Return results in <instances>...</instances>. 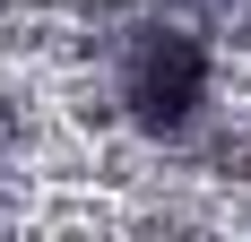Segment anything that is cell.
<instances>
[{
    "label": "cell",
    "mask_w": 251,
    "mask_h": 242,
    "mask_svg": "<svg viewBox=\"0 0 251 242\" xmlns=\"http://www.w3.org/2000/svg\"><path fill=\"white\" fill-rule=\"evenodd\" d=\"M217 104V52L200 26H139L122 44V113L156 139L200 130V113Z\"/></svg>",
    "instance_id": "6da1fadb"
}]
</instances>
